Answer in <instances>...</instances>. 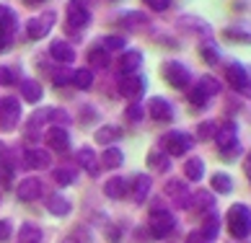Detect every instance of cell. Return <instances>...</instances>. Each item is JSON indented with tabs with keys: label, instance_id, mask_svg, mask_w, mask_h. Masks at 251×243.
<instances>
[{
	"label": "cell",
	"instance_id": "obj_1",
	"mask_svg": "<svg viewBox=\"0 0 251 243\" xmlns=\"http://www.w3.org/2000/svg\"><path fill=\"white\" fill-rule=\"evenodd\" d=\"M228 220V230L233 238H249L251 236V210L246 207V204H233V207L228 210L226 215Z\"/></svg>",
	"mask_w": 251,
	"mask_h": 243
},
{
	"label": "cell",
	"instance_id": "obj_2",
	"mask_svg": "<svg viewBox=\"0 0 251 243\" xmlns=\"http://www.w3.org/2000/svg\"><path fill=\"white\" fill-rule=\"evenodd\" d=\"M161 73H163L166 83H169V86H174V88H179V91L189 88V83H192V73H189V68H187L184 62H179V60L163 62V65H161Z\"/></svg>",
	"mask_w": 251,
	"mask_h": 243
},
{
	"label": "cell",
	"instance_id": "obj_3",
	"mask_svg": "<svg viewBox=\"0 0 251 243\" xmlns=\"http://www.w3.org/2000/svg\"><path fill=\"white\" fill-rule=\"evenodd\" d=\"M226 78H228V86H233L241 96H251V68L241 62H230L226 68Z\"/></svg>",
	"mask_w": 251,
	"mask_h": 243
},
{
	"label": "cell",
	"instance_id": "obj_4",
	"mask_svg": "<svg viewBox=\"0 0 251 243\" xmlns=\"http://www.w3.org/2000/svg\"><path fill=\"white\" fill-rule=\"evenodd\" d=\"M148 228H151V236L153 238H166V236H171V233H174L176 218H174L171 212L161 210V207H153L151 220H148Z\"/></svg>",
	"mask_w": 251,
	"mask_h": 243
},
{
	"label": "cell",
	"instance_id": "obj_5",
	"mask_svg": "<svg viewBox=\"0 0 251 243\" xmlns=\"http://www.w3.org/2000/svg\"><path fill=\"white\" fill-rule=\"evenodd\" d=\"M192 145H194V140H192V135H187V132H169V135H163L161 137V147L169 155H187L189 150H192Z\"/></svg>",
	"mask_w": 251,
	"mask_h": 243
},
{
	"label": "cell",
	"instance_id": "obj_6",
	"mask_svg": "<svg viewBox=\"0 0 251 243\" xmlns=\"http://www.w3.org/2000/svg\"><path fill=\"white\" fill-rule=\"evenodd\" d=\"M18 119H21V104H18V98H0V129L11 132V129H16Z\"/></svg>",
	"mask_w": 251,
	"mask_h": 243
},
{
	"label": "cell",
	"instance_id": "obj_7",
	"mask_svg": "<svg viewBox=\"0 0 251 243\" xmlns=\"http://www.w3.org/2000/svg\"><path fill=\"white\" fill-rule=\"evenodd\" d=\"M215 145L223 155H238V132H236V124L233 122H228L223 129H218L215 135Z\"/></svg>",
	"mask_w": 251,
	"mask_h": 243
},
{
	"label": "cell",
	"instance_id": "obj_8",
	"mask_svg": "<svg viewBox=\"0 0 251 243\" xmlns=\"http://www.w3.org/2000/svg\"><path fill=\"white\" fill-rule=\"evenodd\" d=\"M163 194L176 204V207H189V204H192V192H189L187 181H181V179H169V181H166Z\"/></svg>",
	"mask_w": 251,
	"mask_h": 243
},
{
	"label": "cell",
	"instance_id": "obj_9",
	"mask_svg": "<svg viewBox=\"0 0 251 243\" xmlns=\"http://www.w3.org/2000/svg\"><path fill=\"white\" fill-rule=\"evenodd\" d=\"M65 13H68L70 29L83 31V29H86V26L91 24V11H88V5L83 3V0H70L68 8H65Z\"/></svg>",
	"mask_w": 251,
	"mask_h": 243
},
{
	"label": "cell",
	"instance_id": "obj_10",
	"mask_svg": "<svg viewBox=\"0 0 251 243\" xmlns=\"http://www.w3.org/2000/svg\"><path fill=\"white\" fill-rule=\"evenodd\" d=\"M145 86H148V80L143 75H125L122 80H119V91L125 93V98H129L132 104H137V98H143V93H145Z\"/></svg>",
	"mask_w": 251,
	"mask_h": 243
},
{
	"label": "cell",
	"instance_id": "obj_11",
	"mask_svg": "<svg viewBox=\"0 0 251 243\" xmlns=\"http://www.w3.org/2000/svg\"><path fill=\"white\" fill-rule=\"evenodd\" d=\"M54 26V13H44V16H34L29 18V24H26V34H29V39H42V36H47L50 29Z\"/></svg>",
	"mask_w": 251,
	"mask_h": 243
},
{
	"label": "cell",
	"instance_id": "obj_12",
	"mask_svg": "<svg viewBox=\"0 0 251 243\" xmlns=\"http://www.w3.org/2000/svg\"><path fill=\"white\" fill-rule=\"evenodd\" d=\"M148 114H151V119H155V122H174V106L166 98L155 96V98L148 101Z\"/></svg>",
	"mask_w": 251,
	"mask_h": 243
},
{
	"label": "cell",
	"instance_id": "obj_13",
	"mask_svg": "<svg viewBox=\"0 0 251 243\" xmlns=\"http://www.w3.org/2000/svg\"><path fill=\"white\" fill-rule=\"evenodd\" d=\"M44 137H47V145L52 147V150H57V153H65L70 147V135H68V129H62L60 124L50 127Z\"/></svg>",
	"mask_w": 251,
	"mask_h": 243
},
{
	"label": "cell",
	"instance_id": "obj_14",
	"mask_svg": "<svg viewBox=\"0 0 251 243\" xmlns=\"http://www.w3.org/2000/svg\"><path fill=\"white\" fill-rule=\"evenodd\" d=\"M18 199L21 202H34V199H39L42 197V181L39 179H24L21 184H18Z\"/></svg>",
	"mask_w": 251,
	"mask_h": 243
},
{
	"label": "cell",
	"instance_id": "obj_15",
	"mask_svg": "<svg viewBox=\"0 0 251 243\" xmlns=\"http://www.w3.org/2000/svg\"><path fill=\"white\" fill-rule=\"evenodd\" d=\"M179 29H187V31L200 34V36H210L212 34V26L207 21H202L200 16H181L179 18Z\"/></svg>",
	"mask_w": 251,
	"mask_h": 243
},
{
	"label": "cell",
	"instance_id": "obj_16",
	"mask_svg": "<svg viewBox=\"0 0 251 243\" xmlns=\"http://www.w3.org/2000/svg\"><path fill=\"white\" fill-rule=\"evenodd\" d=\"M50 54H52V60L60 62V65H70L73 60H75V49H73V44L62 42V39H60V42H52Z\"/></svg>",
	"mask_w": 251,
	"mask_h": 243
},
{
	"label": "cell",
	"instance_id": "obj_17",
	"mask_svg": "<svg viewBox=\"0 0 251 243\" xmlns=\"http://www.w3.org/2000/svg\"><path fill=\"white\" fill-rule=\"evenodd\" d=\"M148 192H151V176H145V173H137L132 181H129V194H132V199L137 204H143L145 197H148Z\"/></svg>",
	"mask_w": 251,
	"mask_h": 243
},
{
	"label": "cell",
	"instance_id": "obj_18",
	"mask_svg": "<svg viewBox=\"0 0 251 243\" xmlns=\"http://www.w3.org/2000/svg\"><path fill=\"white\" fill-rule=\"evenodd\" d=\"M140 65H143V54L137 49H129L119 57V73H122V75H132Z\"/></svg>",
	"mask_w": 251,
	"mask_h": 243
},
{
	"label": "cell",
	"instance_id": "obj_19",
	"mask_svg": "<svg viewBox=\"0 0 251 243\" xmlns=\"http://www.w3.org/2000/svg\"><path fill=\"white\" fill-rule=\"evenodd\" d=\"M148 166H151L155 173H166V171L171 168L169 153H166L163 147H153V150H151V155H148Z\"/></svg>",
	"mask_w": 251,
	"mask_h": 243
},
{
	"label": "cell",
	"instance_id": "obj_20",
	"mask_svg": "<svg viewBox=\"0 0 251 243\" xmlns=\"http://www.w3.org/2000/svg\"><path fill=\"white\" fill-rule=\"evenodd\" d=\"M129 192V181L122 179V176H114V179H109L104 184V194L111 199H119V197H125V194Z\"/></svg>",
	"mask_w": 251,
	"mask_h": 243
},
{
	"label": "cell",
	"instance_id": "obj_21",
	"mask_svg": "<svg viewBox=\"0 0 251 243\" xmlns=\"http://www.w3.org/2000/svg\"><path fill=\"white\" fill-rule=\"evenodd\" d=\"M24 161L29 168H47L50 166V153L47 150H39V147H31V150H26L24 153Z\"/></svg>",
	"mask_w": 251,
	"mask_h": 243
},
{
	"label": "cell",
	"instance_id": "obj_22",
	"mask_svg": "<svg viewBox=\"0 0 251 243\" xmlns=\"http://www.w3.org/2000/svg\"><path fill=\"white\" fill-rule=\"evenodd\" d=\"M78 163L86 168L91 176H96V173H99V168H101V161L96 158V153L91 150V147H80V150H78Z\"/></svg>",
	"mask_w": 251,
	"mask_h": 243
},
{
	"label": "cell",
	"instance_id": "obj_23",
	"mask_svg": "<svg viewBox=\"0 0 251 243\" xmlns=\"http://www.w3.org/2000/svg\"><path fill=\"white\" fill-rule=\"evenodd\" d=\"M42 83H36V80H31V78H26V80H21V96L29 101V104H39L42 101Z\"/></svg>",
	"mask_w": 251,
	"mask_h": 243
},
{
	"label": "cell",
	"instance_id": "obj_24",
	"mask_svg": "<svg viewBox=\"0 0 251 243\" xmlns=\"http://www.w3.org/2000/svg\"><path fill=\"white\" fill-rule=\"evenodd\" d=\"M47 210H50L52 215H57V218H65V215H70L73 204H70L68 197H62V194H52L50 202H47Z\"/></svg>",
	"mask_w": 251,
	"mask_h": 243
},
{
	"label": "cell",
	"instance_id": "obj_25",
	"mask_svg": "<svg viewBox=\"0 0 251 243\" xmlns=\"http://www.w3.org/2000/svg\"><path fill=\"white\" fill-rule=\"evenodd\" d=\"M18 243H42V228L36 222H24L18 230Z\"/></svg>",
	"mask_w": 251,
	"mask_h": 243
},
{
	"label": "cell",
	"instance_id": "obj_26",
	"mask_svg": "<svg viewBox=\"0 0 251 243\" xmlns=\"http://www.w3.org/2000/svg\"><path fill=\"white\" fill-rule=\"evenodd\" d=\"M189 207H194L197 212H204V210H212L215 207V197H212L210 192H204V189H200L197 194H192V204Z\"/></svg>",
	"mask_w": 251,
	"mask_h": 243
},
{
	"label": "cell",
	"instance_id": "obj_27",
	"mask_svg": "<svg viewBox=\"0 0 251 243\" xmlns=\"http://www.w3.org/2000/svg\"><path fill=\"white\" fill-rule=\"evenodd\" d=\"M202 173H204L202 158H189V161H184V176H187L189 181H200Z\"/></svg>",
	"mask_w": 251,
	"mask_h": 243
},
{
	"label": "cell",
	"instance_id": "obj_28",
	"mask_svg": "<svg viewBox=\"0 0 251 243\" xmlns=\"http://www.w3.org/2000/svg\"><path fill=\"white\" fill-rule=\"evenodd\" d=\"M194 86H197L207 98H212V96H218V93H220V83H218V78H212V75L197 78V83H194Z\"/></svg>",
	"mask_w": 251,
	"mask_h": 243
},
{
	"label": "cell",
	"instance_id": "obj_29",
	"mask_svg": "<svg viewBox=\"0 0 251 243\" xmlns=\"http://www.w3.org/2000/svg\"><path fill=\"white\" fill-rule=\"evenodd\" d=\"M212 192L218 194H230L233 192V179H230L228 173H212Z\"/></svg>",
	"mask_w": 251,
	"mask_h": 243
},
{
	"label": "cell",
	"instance_id": "obj_30",
	"mask_svg": "<svg viewBox=\"0 0 251 243\" xmlns=\"http://www.w3.org/2000/svg\"><path fill=\"white\" fill-rule=\"evenodd\" d=\"M0 31H5V34L16 31V13L8 5H0Z\"/></svg>",
	"mask_w": 251,
	"mask_h": 243
},
{
	"label": "cell",
	"instance_id": "obj_31",
	"mask_svg": "<svg viewBox=\"0 0 251 243\" xmlns=\"http://www.w3.org/2000/svg\"><path fill=\"white\" fill-rule=\"evenodd\" d=\"M119 21L125 24V29H140V26L148 24V16L140 13V11H127V13H122Z\"/></svg>",
	"mask_w": 251,
	"mask_h": 243
},
{
	"label": "cell",
	"instance_id": "obj_32",
	"mask_svg": "<svg viewBox=\"0 0 251 243\" xmlns=\"http://www.w3.org/2000/svg\"><path fill=\"white\" fill-rule=\"evenodd\" d=\"M200 57L207 62V65H218V62H220V49L207 39V42H202V44H200Z\"/></svg>",
	"mask_w": 251,
	"mask_h": 243
},
{
	"label": "cell",
	"instance_id": "obj_33",
	"mask_svg": "<svg viewBox=\"0 0 251 243\" xmlns=\"http://www.w3.org/2000/svg\"><path fill=\"white\" fill-rule=\"evenodd\" d=\"M88 62H91V68L104 70V68H109V52L104 47H94V49L88 52Z\"/></svg>",
	"mask_w": 251,
	"mask_h": 243
},
{
	"label": "cell",
	"instance_id": "obj_34",
	"mask_svg": "<svg viewBox=\"0 0 251 243\" xmlns=\"http://www.w3.org/2000/svg\"><path fill=\"white\" fill-rule=\"evenodd\" d=\"M125 161V155L119 147H109V150H104V155H101V166L104 168H119Z\"/></svg>",
	"mask_w": 251,
	"mask_h": 243
},
{
	"label": "cell",
	"instance_id": "obj_35",
	"mask_svg": "<svg viewBox=\"0 0 251 243\" xmlns=\"http://www.w3.org/2000/svg\"><path fill=\"white\" fill-rule=\"evenodd\" d=\"M73 86H75V88H80V91H88L91 86H94V73H91L88 68L86 70H75V73H73Z\"/></svg>",
	"mask_w": 251,
	"mask_h": 243
},
{
	"label": "cell",
	"instance_id": "obj_36",
	"mask_svg": "<svg viewBox=\"0 0 251 243\" xmlns=\"http://www.w3.org/2000/svg\"><path fill=\"white\" fill-rule=\"evenodd\" d=\"M119 137H122V129L114 127V124H104L101 129H96V140L101 145H104V143H114V140H119Z\"/></svg>",
	"mask_w": 251,
	"mask_h": 243
},
{
	"label": "cell",
	"instance_id": "obj_37",
	"mask_svg": "<svg viewBox=\"0 0 251 243\" xmlns=\"http://www.w3.org/2000/svg\"><path fill=\"white\" fill-rule=\"evenodd\" d=\"M218 230H220V220L215 218V215H210V218H204L202 220V236L204 238H207V241H212V238H215L218 236Z\"/></svg>",
	"mask_w": 251,
	"mask_h": 243
},
{
	"label": "cell",
	"instance_id": "obj_38",
	"mask_svg": "<svg viewBox=\"0 0 251 243\" xmlns=\"http://www.w3.org/2000/svg\"><path fill=\"white\" fill-rule=\"evenodd\" d=\"M52 179L57 181L60 186H70L73 181H75V171H73V168H68V166H62V168H54Z\"/></svg>",
	"mask_w": 251,
	"mask_h": 243
},
{
	"label": "cell",
	"instance_id": "obj_39",
	"mask_svg": "<svg viewBox=\"0 0 251 243\" xmlns=\"http://www.w3.org/2000/svg\"><path fill=\"white\" fill-rule=\"evenodd\" d=\"M125 44H127V36H119V34H111V36H104V49L106 52H119V49H125Z\"/></svg>",
	"mask_w": 251,
	"mask_h": 243
},
{
	"label": "cell",
	"instance_id": "obj_40",
	"mask_svg": "<svg viewBox=\"0 0 251 243\" xmlns=\"http://www.w3.org/2000/svg\"><path fill=\"white\" fill-rule=\"evenodd\" d=\"M218 135V124L215 122H202V124L197 127V137L200 140H215Z\"/></svg>",
	"mask_w": 251,
	"mask_h": 243
},
{
	"label": "cell",
	"instance_id": "obj_41",
	"mask_svg": "<svg viewBox=\"0 0 251 243\" xmlns=\"http://www.w3.org/2000/svg\"><path fill=\"white\" fill-rule=\"evenodd\" d=\"M11 181H13V168H11V163L0 161V184H3V186H11Z\"/></svg>",
	"mask_w": 251,
	"mask_h": 243
},
{
	"label": "cell",
	"instance_id": "obj_42",
	"mask_svg": "<svg viewBox=\"0 0 251 243\" xmlns=\"http://www.w3.org/2000/svg\"><path fill=\"white\" fill-rule=\"evenodd\" d=\"M125 117H127L129 122H140V119L145 117V109H143L140 104H129L127 111H125Z\"/></svg>",
	"mask_w": 251,
	"mask_h": 243
},
{
	"label": "cell",
	"instance_id": "obj_43",
	"mask_svg": "<svg viewBox=\"0 0 251 243\" xmlns=\"http://www.w3.org/2000/svg\"><path fill=\"white\" fill-rule=\"evenodd\" d=\"M226 39H233V42L251 44V34H246V31H236V29H226Z\"/></svg>",
	"mask_w": 251,
	"mask_h": 243
},
{
	"label": "cell",
	"instance_id": "obj_44",
	"mask_svg": "<svg viewBox=\"0 0 251 243\" xmlns=\"http://www.w3.org/2000/svg\"><path fill=\"white\" fill-rule=\"evenodd\" d=\"M52 75H54V83H57V86H65V83H73V73L70 70H54L52 73Z\"/></svg>",
	"mask_w": 251,
	"mask_h": 243
},
{
	"label": "cell",
	"instance_id": "obj_45",
	"mask_svg": "<svg viewBox=\"0 0 251 243\" xmlns=\"http://www.w3.org/2000/svg\"><path fill=\"white\" fill-rule=\"evenodd\" d=\"M11 220H0V243H5L8 238H11Z\"/></svg>",
	"mask_w": 251,
	"mask_h": 243
},
{
	"label": "cell",
	"instance_id": "obj_46",
	"mask_svg": "<svg viewBox=\"0 0 251 243\" xmlns=\"http://www.w3.org/2000/svg\"><path fill=\"white\" fill-rule=\"evenodd\" d=\"M148 5L153 8V11H166V8H169V3L171 0H145Z\"/></svg>",
	"mask_w": 251,
	"mask_h": 243
},
{
	"label": "cell",
	"instance_id": "obj_47",
	"mask_svg": "<svg viewBox=\"0 0 251 243\" xmlns=\"http://www.w3.org/2000/svg\"><path fill=\"white\" fill-rule=\"evenodd\" d=\"M0 83H3V86H11L13 83V73L8 68H0Z\"/></svg>",
	"mask_w": 251,
	"mask_h": 243
},
{
	"label": "cell",
	"instance_id": "obj_48",
	"mask_svg": "<svg viewBox=\"0 0 251 243\" xmlns=\"http://www.w3.org/2000/svg\"><path fill=\"white\" fill-rule=\"evenodd\" d=\"M187 243H210V241L204 238L200 230H194V233H189V236H187Z\"/></svg>",
	"mask_w": 251,
	"mask_h": 243
},
{
	"label": "cell",
	"instance_id": "obj_49",
	"mask_svg": "<svg viewBox=\"0 0 251 243\" xmlns=\"http://www.w3.org/2000/svg\"><path fill=\"white\" fill-rule=\"evenodd\" d=\"M8 47H11V34H5V31H0V52H5Z\"/></svg>",
	"mask_w": 251,
	"mask_h": 243
},
{
	"label": "cell",
	"instance_id": "obj_50",
	"mask_svg": "<svg viewBox=\"0 0 251 243\" xmlns=\"http://www.w3.org/2000/svg\"><path fill=\"white\" fill-rule=\"evenodd\" d=\"M244 171H246V176H249V181H251V153L246 155V161H244Z\"/></svg>",
	"mask_w": 251,
	"mask_h": 243
},
{
	"label": "cell",
	"instance_id": "obj_51",
	"mask_svg": "<svg viewBox=\"0 0 251 243\" xmlns=\"http://www.w3.org/2000/svg\"><path fill=\"white\" fill-rule=\"evenodd\" d=\"M62 243H78V241H75V238H65Z\"/></svg>",
	"mask_w": 251,
	"mask_h": 243
},
{
	"label": "cell",
	"instance_id": "obj_52",
	"mask_svg": "<svg viewBox=\"0 0 251 243\" xmlns=\"http://www.w3.org/2000/svg\"><path fill=\"white\" fill-rule=\"evenodd\" d=\"M26 3H31V5H36V3H42V0H26Z\"/></svg>",
	"mask_w": 251,
	"mask_h": 243
}]
</instances>
